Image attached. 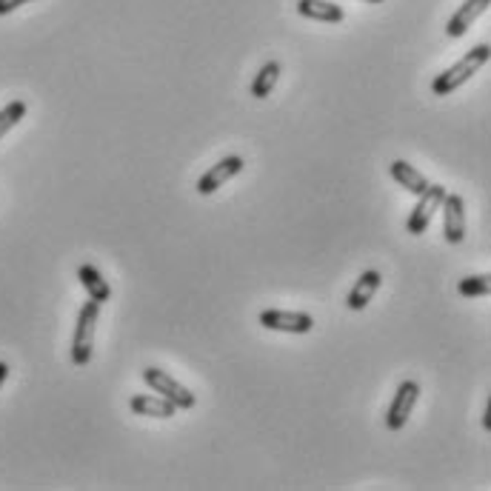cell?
Returning a JSON list of instances; mask_svg holds the SVG:
<instances>
[{
    "label": "cell",
    "instance_id": "21",
    "mask_svg": "<svg viewBox=\"0 0 491 491\" xmlns=\"http://www.w3.org/2000/svg\"><path fill=\"white\" fill-rule=\"evenodd\" d=\"M363 4H383V0H363Z\"/></svg>",
    "mask_w": 491,
    "mask_h": 491
},
{
    "label": "cell",
    "instance_id": "13",
    "mask_svg": "<svg viewBox=\"0 0 491 491\" xmlns=\"http://www.w3.org/2000/svg\"><path fill=\"white\" fill-rule=\"evenodd\" d=\"M389 172H391V178H394V180H398V183L406 188V192H411V195L426 192L428 180L423 178L420 168H414L411 163H406V160H394V163L389 166Z\"/></svg>",
    "mask_w": 491,
    "mask_h": 491
},
{
    "label": "cell",
    "instance_id": "4",
    "mask_svg": "<svg viewBox=\"0 0 491 491\" xmlns=\"http://www.w3.org/2000/svg\"><path fill=\"white\" fill-rule=\"evenodd\" d=\"M446 195H448V192H446L443 186H434V183L426 186V192L418 195L420 200H418V206H414L411 215H409V223H406L409 235H423V232L428 229V223H431L434 212H440Z\"/></svg>",
    "mask_w": 491,
    "mask_h": 491
},
{
    "label": "cell",
    "instance_id": "10",
    "mask_svg": "<svg viewBox=\"0 0 491 491\" xmlns=\"http://www.w3.org/2000/svg\"><path fill=\"white\" fill-rule=\"evenodd\" d=\"M129 406L135 414H140V418H155V420H168L178 414V406L160 398V394H135Z\"/></svg>",
    "mask_w": 491,
    "mask_h": 491
},
{
    "label": "cell",
    "instance_id": "2",
    "mask_svg": "<svg viewBox=\"0 0 491 491\" xmlns=\"http://www.w3.org/2000/svg\"><path fill=\"white\" fill-rule=\"evenodd\" d=\"M98 317H101V303L89 297V303L78 314V326H74V337H72V363L74 366H89V361H91Z\"/></svg>",
    "mask_w": 491,
    "mask_h": 491
},
{
    "label": "cell",
    "instance_id": "14",
    "mask_svg": "<svg viewBox=\"0 0 491 491\" xmlns=\"http://www.w3.org/2000/svg\"><path fill=\"white\" fill-rule=\"evenodd\" d=\"M78 280L83 283L86 294H89L91 300H98L101 306H103L106 300L111 297V289H109L106 277H103L98 269H94V266H89V263H86V266H81V269H78Z\"/></svg>",
    "mask_w": 491,
    "mask_h": 491
},
{
    "label": "cell",
    "instance_id": "8",
    "mask_svg": "<svg viewBox=\"0 0 491 491\" xmlns=\"http://www.w3.org/2000/svg\"><path fill=\"white\" fill-rule=\"evenodd\" d=\"M443 235L451 246L466 240V203L460 195H446L443 200Z\"/></svg>",
    "mask_w": 491,
    "mask_h": 491
},
{
    "label": "cell",
    "instance_id": "11",
    "mask_svg": "<svg viewBox=\"0 0 491 491\" xmlns=\"http://www.w3.org/2000/svg\"><path fill=\"white\" fill-rule=\"evenodd\" d=\"M380 283H383L380 272H374V269L363 272L361 280H357L354 286H351V292H349V297H346V306H349L351 312H363V309L371 303V297L377 294V289H380Z\"/></svg>",
    "mask_w": 491,
    "mask_h": 491
},
{
    "label": "cell",
    "instance_id": "7",
    "mask_svg": "<svg viewBox=\"0 0 491 491\" xmlns=\"http://www.w3.org/2000/svg\"><path fill=\"white\" fill-rule=\"evenodd\" d=\"M243 158H237V155H229V158H223L220 163H215L209 172H206L200 180H197V192L203 195V197H209V195H215L217 188L223 186V183H229L235 175H240L243 172Z\"/></svg>",
    "mask_w": 491,
    "mask_h": 491
},
{
    "label": "cell",
    "instance_id": "18",
    "mask_svg": "<svg viewBox=\"0 0 491 491\" xmlns=\"http://www.w3.org/2000/svg\"><path fill=\"white\" fill-rule=\"evenodd\" d=\"M26 4H32V0H0V14H9L14 9L26 6Z\"/></svg>",
    "mask_w": 491,
    "mask_h": 491
},
{
    "label": "cell",
    "instance_id": "9",
    "mask_svg": "<svg viewBox=\"0 0 491 491\" xmlns=\"http://www.w3.org/2000/svg\"><path fill=\"white\" fill-rule=\"evenodd\" d=\"M491 6V0H466V4L448 17L446 24V34L448 37H463L471 26H475L477 17H483Z\"/></svg>",
    "mask_w": 491,
    "mask_h": 491
},
{
    "label": "cell",
    "instance_id": "20",
    "mask_svg": "<svg viewBox=\"0 0 491 491\" xmlns=\"http://www.w3.org/2000/svg\"><path fill=\"white\" fill-rule=\"evenodd\" d=\"M483 428H491V403H488V409L483 414Z\"/></svg>",
    "mask_w": 491,
    "mask_h": 491
},
{
    "label": "cell",
    "instance_id": "1",
    "mask_svg": "<svg viewBox=\"0 0 491 491\" xmlns=\"http://www.w3.org/2000/svg\"><path fill=\"white\" fill-rule=\"evenodd\" d=\"M488 58H491L488 43H477L471 52H466L455 66H448L443 74H438V78H434L431 91L438 94V98H446V94H451L455 89H460L466 81L475 78V74L488 63Z\"/></svg>",
    "mask_w": 491,
    "mask_h": 491
},
{
    "label": "cell",
    "instance_id": "19",
    "mask_svg": "<svg viewBox=\"0 0 491 491\" xmlns=\"http://www.w3.org/2000/svg\"><path fill=\"white\" fill-rule=\"evenodd\" d=\"M6 377H9V366L0 361V389H4V383H6Z\"/></svg>",
    "mask_w": 491,
    "mask_h": 491
},
{
    "label": "cell",
    "instance_id": "15",
    "mask_svg": "<svg viewBox=\"0 0 491 491\" xmlns=\"http://www.w3.org/2000/svg\"><path fill=\"white\" fill-rule=\"evenodd\" d=\"M280 72H283V66L277 61H269L266 66H263L257 72L255 83H252V98H257V101L269 98V94L274 91V86H277V81H280Z\"/></svg>",
    "mask_w": 491,
    "mask_h": 491
},
{
    "label": "cell",
    "instance_id": "12",
    "mask_svg": "<svg viewBox=\"0 0 491 491\" xmlns=\"http://www.w3.org/2000/svg\"><path fill=\"white\" fill-rule=\"evenodd\" d=\"M297 12L303 17H312V21H320V24H340L346 17V12L329 4V0H297Z\"/></svg>",
    "mask_w": 491,
    "mask_h": 491
},
{
    "label": "cell",
    "instance_id": "16",
    "mask_svg": "<svg viewBox=\"0 0 491 491\" xmlns=\"http://www.w3.org/2000/svg\"><path fill=\"white\" fill-rule=\"evenodd\" d=\"M24 118H26V103L24 101H12L6 109H0V138H4L6 131H12Z\"/></svg>",
    "mask_w": 491,
    "mask_h": 491
},
{
    "label": "cell",
    "instance_id": "17",
    "mask_svg": "<svg viewBox=\"0 0 491 491\" xmlns=\"http://www.w3.org/2000/svg\"><path fill=\"white\" fill-rule=\"evenodd\" d=\"M457 292L463 297H483L491 292V277L488 274H475V277H466L457 283Z\"/></svg>",
    "mask_w": 491,
    "mask_h": 491
},
{
    "label": "cell",
    "instance_id": "6",
    "mask_svg": "<svg viewBox=\"0 0 491 491\" xmlns=\"http://www.w3.org/2000/svg\"><path fill=\"white\" fill-rule=\"evenodd\" d=\"M260 326L269 332H286V334H309L314 329V320L306 312H283L269 309L260 314Z\"/></svg>",
    "mask_w": 491,
    "mask_h": 491
},
{
    "label": "cell",
    "instance_id": "5",
    "mask_svg": "<svg viewBox=\"0 0 491 491\" xmlns=\"http://www.w3.org/2000/svg\"><path fill=\"white\" fill-rule=\"evenodd\" d=\"M418 400H420V383L403 380V383L398 386V394H394L391 406H389L386 426H389L391 431H400V428L409 423V418H411L414 406H418Z\"/></svg>",
    "mask_w": 491,
    "mask_h": 491
},
{
    "label": "cell",
    "instance_id": "3",
    "mask_svg": "<svg viewBox=\"0 0 491 491\" xmlns=\"http://www.w3.org/2000/svg\"><path fill=\"white\" fill-rule=\"evenodd\" d=\"M143 380H146V386L152 389L155 394H160V398H166L168 403H175V406L183 409V411L195 409V403H197L192 389H186L183 383H178L175 377L168 374V371H163V369L149 366V369L143 371Z\"/></svg>",
    "mask_w": 491,
    "mask_h": 491
}]
</instances>
